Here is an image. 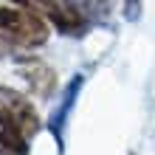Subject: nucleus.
I'll list each match as a JSON object with an SVG mask.
<instances>
[{
  "label": "nucleus",
  "mask_w": 155,
  "mask_h": 155,
  "mask_svg": "<svg viewBox=\"0 0 155 155\" xmlns=\"http://www.w3.org/2000/svg\"><path fill=\"white\" fill-rule=\"evenodd\" d=\"M12 3L23 6V8H31L34 14L48 20L62 34H85V28H87L85 14L74 3H68V0H12Z\"/></svg>",
  "instance_id": "obj_3"
},
{
  "label": "nucleus",
  "mask_w": 155,
  "mask_h": 155,
  "mask_svg": "<svg viewBox=\"0 0 155 155\" xmlns=\"http://www.w3.org/2000/svg\"><path fill=\"white\" fill-rule=\"evenodd\" d=\"M40 127V113L31 99L0 87V155H28V141Z\"/></svg>",
  "instance_id": "obj_1"
},
{
  "label": "nucleus",
  "mask_w": 155,
  "mask_h": 155,
  "mask_svg": "<svg viewBox=\"0 0 155 155\" xmlns=\"http://www.w3.org/2000/svg\"><path fill=\"white\" fill-rule=\"evenodd\" d=\"M48 20H42L40 14H34L31 8L23 6H0V45L3 48H42L48 42Z\"/></svg>",
  "instance_id": "obj_2"
},
{
  "label": "nucleus",
  "mask_w": 155,
  "mask_h": 155,
  "mask_svg": "<svg viewBox=\"0 0 155 155\" xmlns=\"http://www.w3.org/2000/svg\"><path fill=\"white\" fill-rule=\"evenodd\" d=\"M87 6L93 8V12L99 14V17H107L113 12V6H116V0H87Z\"/></svg>",
  "instance_id": "obj_6"
},
{
  "label": "nucleus",
  "mask_w": 155,
  "mask_h": 155,
  "mask_svg": "<svg viewBox=\"0 0 155 155\" xmlns=\"http://www.w3.org/2000/svg\"><path fill=\"white\" fill-rule=\"evenodd\" d=\"M141 6H144V0H124V20L135 23L141 17Z\"/></svg>",
  "instance_id": "obj_5"
},
{
  "label": "nucleus",
  "mask_w": 155,
  "mask_h": 155,
  "mask_svg": "<svg viewBox=\"0 0 155 155\" xmlns=\"http://www.w3.org/2000/svg\"><path fill=\"white\" fill-rule=\"evenodd\" d=\"M20 74H23L25 82H28L31 93H37L42 99H48L54 93V87H57V74H54L42 59H37V57H28V59H25L23 68H20Z\"/></svg>",
  "instance_id": "obj_4"
}]
</instances>
